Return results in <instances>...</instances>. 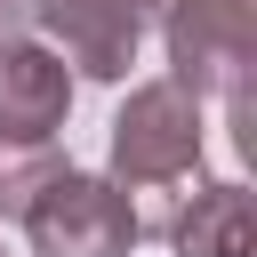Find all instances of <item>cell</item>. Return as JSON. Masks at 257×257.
Here are the masks:
<instances>
[{
  "label": "cell",
  "instance_id": "ba28073f",
  "mask_svg": "<svg viewBox=\"0 0 257 257\" xmlns=\"http://www.w3.org/2000/svg\"><path fill=\"white\" fill-rule=\"evenodd\" d=\"M24 24H32V0H0V48H16Z\"/></svg>",
  "mask_w": 257,
  "mask_h": 257
},
{
  "label": "cell",
  "instance_id": "52a82bcc",
  "mask_svg": "<svg viewBox=\"0 0 257 257\" xmlns=\"http://www.w3.org/2000/svg\"><path fill=\"white\" fill-rule=\"evenodd\" d=\"M64 169H72V161H64L56 145H0V217H24Z\"/></svg>",
  "mask_w": 257,
  "mask_h": 257
},
{
  "label": "cell",
  "instance_id": "9c48e42d",
  "mask_svg": "<svg viewBox=\"0 0 257 257\" xmlns=\"http://www.w3.org/2000/svg\"><path fill=\"white\" fill-rule=\"evenodd\" d=\"M128 8H137V16H145V24H153V16H161V8H169V0H128Z\"/></svg>",
  "mask_w": 257,
  "mask_h": 257
},
{
  "label": "cell",
  "instance_id": "6da1fadb",
  "mask_svg": "<svg viewBox=\"0 0 257 257\" xmlns=\"http://www.w3.org/2000/svg\"><path fill=\"white\" fill-rule=\"evenodd\" d=\"M112 185L137 193H193L201 185V104L177 80H145L128 88V104L112 112Z\"/></svg>",
  "mask_w": 257,
  "mask_h": 257
},
{
  "label": "cell",
  "instance_id": "30bf717a",
  "mask_svg": "<svg viewBox=\"0 0 257 257\" xmlns=\"http://www.w3.org/2000/svg\"><path fill=\"white\" fill-rule=\"evenodd\" d=\"M0 257H8V249H0Z\"/></svg>",
  "mask_w": 257,
  "mask_h": 257
},
{
  "label": "cell",
  "instance_id": "277c9868",
  "mask_svg": "<svg viewBox=\"0 0 257 257\" xmlns=\"http://www.w3.org/2000/svg\"><path fill=\"white\" fill-rule=\"evenodd\" d=\"M32 24H40V48L80 80H128L145 48V16L128 0H32Z\"/></svg>",
  "mask_w": 257,
  "mask_h": 257
},
{
  "label": "cell",
  "instance_id": "8992f818",
  "mask_svg": "<svg viewBox=\"0 0 257 257\" xmlns=\"http://www.w3.org/2000/svg\"><path fill=\"white\" fill-rule=\"evenodd\" d=\"M169 249L177 257H257V225H249V185L241 177H201L177 217H169Z\"/></svg>",
  "mask_w": 257,
  "mask_h": 257
},
{
  "label": "cell",
  "instance_id": "7a4b0ae2",
  "mask_svg": "<svg viewBox=\"0 0 257 257\" xmlns=\"http://www.w3.org/2000/svg\"><path fill=\"white\" fill-rule=\"evenodd\" d=\"M161 48L169 80L201 96H241L257 72V8L249 0H169L161 8Z\"/></svg>",
  "mask_w": 257,
  "mask_h": 257
},
{
  "label": "cell",
  "instance_id": "5b68a950",
  "mask_svg": "<svg viewBox=\"0 0 257 257\" xmlns=\"http://www.w3.org/2000/svg\"><path fill=\"white\" fill-rule=\"evenodd\" d=\"M64 112H72V72L40 40L0 48V145H56Z\"/></svg>",
  "mask_w": 257,
  "mask_h": 257
},
{
  "label": "cell",
  "instance_id": "3957f363",
  "mask_svg": "<svg viewBox=\"0 0 257 257\" xmlns=\"http://www.w3.org/2000/svg\"><path fill=\"white\" fill-rule=\"evenodd\" d=\"M16 225H24L32 257H128L137 233H145V209H137L112 177L64 169V177H56Z\"/></svg>",
  "mask_w": 257,
  "mask_h": 257
}]
</instances>
